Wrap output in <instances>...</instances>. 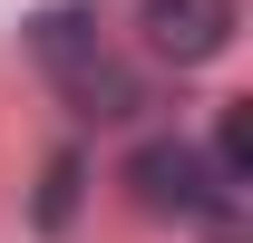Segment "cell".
Wrapping results in <instances>:
<instances>
[{
  "label": "cell",
  "mask_w": 253,
  "mask_h": 243,
  "mask_svg": "<svg viewBox=\"0 0 253 243\" xmlns=\"http://www.w3.org/2000/svg\"><path fill=\"white\" fill-rule=\"evenodd\" d=\"M30 59L49 68V88H59L78 117H136V107H146V88H136V78L107 59L97 20H88V10H68V0L30 20Z\"/></svg>",
  "instance_id": "cell-1"
},
{
  "label": "cell",
  "mask_w": 253,
  "mask_h": 243,
  "mask_svg": "<svg viewBox=\"0 0 253 243\" xmlns=\"http://www.w3.org/2000/svg\"><path fill=\"white\" fill-rule=\"evenodd\" d=\"M136 30H146V49L175 68H205L234 49V30H244V0H136Z\"/></svg>",
  "instance_id": "cell-3"
},
{
  "label": "cell",
  "mask_w": 253,
  "mask_h": 243,
  "mask_svg": "<svg viewBox=\"0 0 253 243\" xmlns=\"http://www.w3.org/2000/svg\"><path fill=\"white\" fill-rule=\"evenodd\" d=\"M126 185L146 214H185V224H234V185L214 175V156L185 146V136H146L126 156Z\"/></svg>",
  "instance_id": "cell-2"
},
{
  "label": "cell",
  "mask_w": 253,
  "mask_h": 243,
  "mask_svg": "<svg viewBox=\"0 0 253 243\" xmlns=\"http://www.w3.org/2000/svg\"><path fill=\"white\" fill-rule=\"evenodd\" d=\"M68 204H78V156H59V165H49V185H39V224L59 234V224H68Z\"/></svg>",
  "instance_id": "cell-5"
},
{
  "label": "cell",
  "mask_w": 253,
  "mask_h": 243,
  "mask_svg": "<svg viewBox=\"0 0 253 243\" xmlns=\"http://www.w3.org/2000/svg\"><path fill=\"white\" fill-rule=\"evenodd\" d=\"M214 175L244 195V175H253V117L244 107H224V126H214Z\"/></svg>",
  "instance_id": "cell-4"
}]
</instances>
